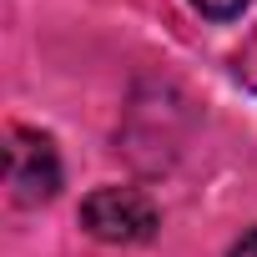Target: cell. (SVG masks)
<instances>
[{"label":"cell","instance_id":"1","mask_svg":"<svg viewBox=\"0 0 257 257\" xmlns=\"http://www.w3.org/2000/svg\"><path fill=\"white\" fill-rule=\"evenodd\" d=\"M81 222L91 237L101 242H116V247H132V242H147L157 232V207L137 192V187H101L81 202Z\"/></svg>","mask_w":257,"mask_h":257},{"label":"cell","instance_id":"2","mask_svg":"<svg viewBox=\"0 0 257 257\" xmlns=\"http://www.w3.org/2000/svg\"><path fill=\"white\" fill-rule=\"evenodd\" d=\"M6 182L16 192V202L36 207V202H51L56 187H61V162H56V147L36 132H11V147H6Z\"/></svg>","mask_w":257,"mask_h":257},{"label":"cell","instance_id":"3","mask_svg":"<svg viewBox=\"0 0 257 257\" xmlns=\"http://www.w3.org/2000/svg\"><path fill=\"white\" fill-rule=\"evenodd\" d=\"M192 6H197L202 16H212V21H232V16L247 11V0H192Z\"/></svg>","mask_w":257,"mask_h":257},{"label":"cell","instance_id":"4","mask_svg":"<svg viewBox=\"0 0 257 257\" xmlns=\"http://www.w3.org/2000/svg\"><path fill=\"white\" fill-rule=\"evenodd\" d=\"M232 257H257V232H247V237L232 247Z\"/></svg>","mask_w":257,"mask_h":257}]
</instances>
